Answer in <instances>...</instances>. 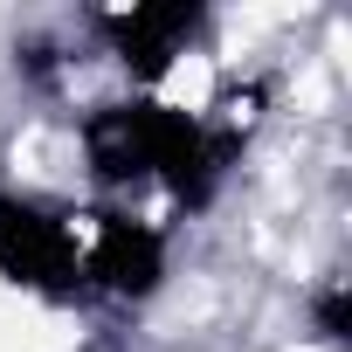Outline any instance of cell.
<instances>
[{
  "instance_id": "277c9868",
  "label": "cell",
  "mask_w": 352,
  "mask_h": 352,
  "mask_svg": "<svg viewBox=\"0 0 352 352\" xmlns=\"http://www.w3.org/2000/svg\"><path fill=\"white\" fill-rule=\"evenodd\" d=\"M90 28H97L104 56H111L131 83H166L173 63L208 42L214 14L201 8V0H138V8H104V14H90Z\"/></svg>"
},
{
  "instance_id": "6da1fadb",
  "label": "cell",
  "mask_w": 352,
  "mask_h": 352,
  "mask_svg": "<svg viewBox=\"0 0 352 352\" xmlns=\"http://www.w3.org/2000/svg\"><path fill=\"white\" fill-rule=\"evenodd\" d=\"M76 145H83V166L104 194H138V187H159L173 208H214L228 173L242 159V131L235 124H214L201 111H180L166 97H111V104H90L76 118Z\"/></svg>"
},
{
  "instance_id": "7a4b0ae2",
  "label": "cell",
  "mask_w": 352,
  "mask_h": 352,
  "mask_svg": "<svg viewBox=\"0 0 352 352\" xmlns=\"http://www.w3.org/2000/svg\"><path fill=\"white\" fill-rule=\"evenodd\" d=\"M0 276L42 304H76L83 297V228L69 208L0 187Z\"/></svg>"
},
{
  "instance_id": "3957f363",
  "label": "cell",
  "mask_w": 352,
  "mask_h": 352,
  "mask_svg": "<svg viewBox=\"0 0 352 352\" xmlns=\"http://www.w3.org/2000/svg\"><path fill=\"white\" fill-rule=\"evenodd\" d=\"M173 276V235L131 208H97L83 228V297L152 304Z\"/></svg>"
},
{
  "instance_id": "5b68a950",
  "label": "cell",
  "mask_w": 352,
  "mask_h": 352,
  "mask_svg": "<svg viewBox=\"0 0 352 352\" xmlns=\"http://www.w3.org/2000/svg\"><path fill=\"white\" fill-rule=\"evenodd\" d=\"M304 318H311V331H318L331 352H345V345H352V290H345V276H324V283L304 297Z\"/></svg>"
}]
</instances>
